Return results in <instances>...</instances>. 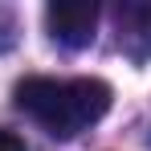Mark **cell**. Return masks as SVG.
<instances>
[{
  "instance_id": "obj_4",
  "label": "cell",
  "mask_w": 151,
  "mask_h": 151,
  "mask_svg": "<svg viewBox=\"0 0 151 151\" xmlns=\"http://www.w3.org/2000/svg\"><path fill=\"white\" fill-rule=\"evenodd\" d=\"M0 151H25V143H21L12 131H0Z\"/></svg>"
},
{
  "instance_id": "obj_2",
  "label": "cell",
  "mask_w": 151,
  "mask_h": 151,
  "mask_svg": "<svg viewBox=\"0 0 151 151\" xmlns=\"http://www.w3.org/2000/svg\"><path fill=\"white\" fill-rule=\"evenodd\" d=\"M45 25L57 45L86 49L94 45V33H98V4L94 0H53L45 8Z\"/></svg>"
},
{
  "instance_id": "obj_1",
  "label": "cell",
  "mask_w": 151,
  "mask_h": 151,
  "mask_svg": "<svg viewBox=\"0 0 151 151\" xmlns=\"http://www.w3.org/2000/svg\"><path fill=\"white\" fill-rule=\"evenodd\" d=\"M17 106L25 110L29 119L49 131L53 139H74L86 127H94L110 110V86L98 78H25L12 90Z\"/></svg>"
},
{
  "instance_id": "obj_3",
  "label": "cell",
  "mask_w": 151,
  "mask_h": 151,
  "mask_svg": "<svg viewBox=\"0 0 151 151\" xmlns=\"http://www.w3.org/2000/svg\"><path fill=\"white\" fill-rule=\"evenodd\" d=\"M119 45L131 57H151V4H123L119 8Z\"/></svg>"
}]
</instances>
